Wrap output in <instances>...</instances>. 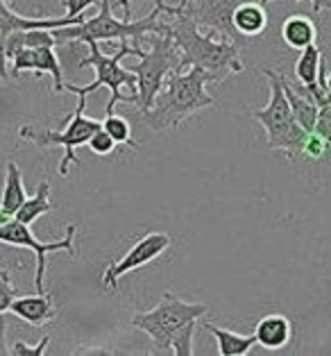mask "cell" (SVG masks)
I'll list each match as a JSON object with an SVG mask.
<instances>
[{"label": "cell", "instance_id": "cell-1", "mask_svg": "<svg viewBox=\"0 0 331 356\" xmlns=\"http://www.w3.org/2000/svg\"><path fill=\"white\" fill-rule=\"evenodd\" d=\"M166 32L170 34L179 50L181 68H202L211 77V84L223 82L232 73H243V62L236 41L227 37H218V34L211 32L202 34L188 16L181 14L170 16V23H166Z\"/></svg>", "mask_w": 331, "mask_h": 356}, {"label": "cell", "instance_id": "cell-2", "mask_svg": "<svg viewBox=\"0 0 331 356\" xmlns=\"http://www.w3.org/2000/svg\"><path fill=\"white\" fill-rule=\"evenodd\" d=\"M209 82L211 77L197 66L170 73L156 93L152 107L143 111V123L154 132H168L195 116L197 111L213 107L216 100L207 91Z\"/></svg>", "mask_w": 331, "mask_h": 356}, {"label": "cell", "instance_id": "cell-3", "mask_svg": "<svg viewBox=\"0 0 331 356\" xmlns=\"http://www.w3.org/2000/svg\"><path fill=\"white\" fill-rule=\"evenodd\" d=\"M100 12L93 19H84L82 23L64 25L55 28L52 34L57 39V46L64 43H89V41H129L132 46L141 48L145 34H161L166 32V23H159V16L163 14V0H154L152 12L138 21L116 19L111 12V0H100Z\"/></svg>", "mask_w": 331, "mask_h": 356}, {"label": "cell", "instance_id": "cell-4", "mask_svg": "<svg viewBox=\"0 0 331 356\" xmlns=\"http://www.w3.org/2000/svg\"><path fill=\"white\" fill-rule=\"evenodd\" d=\"M89 55L80 59V68H93L95 71V80L91 84L77 86V84H64V91L75 93L77 98H86L89 93H93L100 86H107L111 91L109 102H107V114L114 111L118 102H125V105H136V77L132 71L120 66L125 57H141L143 48L132 46L129 41H120L116 55H104L98 48V41H89Z\"/></svg>", "mask_w": 331, "mask_h": 356}, {"label": "cell", "instance_id": "cell-5", "mask_svg": "<svg viewBox=\"0 0 331 356\" xmlns=\"http://www.w3.org/2000/svg\"><path fill=\"white\" fill-rule=\"evenodd\" d=\"M264 75L268 77L270 84V102L264 109H255L252 116H255L266 129V150L275 152L280 150L284 152L289 159H298L304 145V138H307V129H302V125L295 120L293 109L289 105V98L284 93L282 86V75L266 68Z\"/></svg>", "mask_w": 331, "mask_h": 356}, {"label": "cell", "instance_id": "cell-6", "mask_svg": "<svg viewBox=\"0 0 331 356\" xmlns=\"http://www.w3.org/2000/svg\"><path fill=\"white\" fill-rule=\"evenodd\" d=\"M209 307L202 302H184L179 295L166 291L161 302L154 309L136 314L132 318V327L141 329L154 343L156 352H170V341L175 338L179 329L191 323H200L207 316Z\"/></svg>", "mask_w": 331, "mask_h": 356}, {"label": "cell", "instance_id": "cell-7", "mask_svg": "<svg viewBox=\"0 0 331 356\" xmlns=\"http://www.w3.org/2000/svg\"><path fill=\"white\" fill-rule=\"evenodd\" d=\"M136 77V107L147 111L152 107L156 93L163 86L166 77L175 71H184L181 68V55L175 46V41L168 32L152 34L150 50H143L138 57V64H132L127 68Z\"/></svg>", "mask_w": 331, "mask_h": 356}, {"label": "cell", "instance_id": "cell-8", "mask_svg": "<svg viewBox=\"0 0 331 356\" xmlns=\"http://www.w3.org/2000/svg\"><path fill=\"white\" fill-rule=\"evenodd\" d=\"M86 109V98H77V107L68 118V123L64 129H41V127H34V125H23L19 129V136L23 141H30L39 147H50V145H59L64 147V157L59 161V175L66 177L68 175V168L80 163L77 159L75 150L89 143V138L93 132H98L102 127L100 120L89 118L84 114Z\"/></svg>", "mask_w": 331, "mask_h": 356}, {"label": "cell", "instance_id": "cell-9", "mask_svg": "<svg viewBox=\"0 0 331 356\" xmlns=\"http://www.w3.org/2000/svg\"><path fill=\"white\" fill-rule=\"evenodd\" d=\"M75 234H77V225L71 222L66 227L62 241L43 243L32 234L30 225H25L16 218H10L5 225H0V243H3V245L25 248L37 254V273H34L37 293H46V289H43V280H46V254H50V252H68L71 257H75Z\"/></svg>", "mask_w": 331, "mask_h": 356}, {"label": "cell", "instance_id": "cell-10", "mask_svg": "<svg viewBox=\"0 0 331 356\" xmlns=\"http://www.w3.org/2000/svg\"><path fill=\"white\" fill-rule=\"evenodd\" d=\"M241 3L243 0H179L177 5H168L163 0V14L188 16L200 30L207 28L211 34H218V37L239 41L241 37L234 30L232 14Z\"/></svg>", "mask_w": 331, "mask_h": 356}, {"label": "cell", "instance_id": "cell-11", "mask_svg": "<svg viewBox=\"0 0 331 356\" xmlns=\"http://www.w3.org/2000/svg\"><path fill=\"white\" fill-rule=\"evenodd\" d=\"M168 248H170V236H168V234H163V232L145 234L143 238H138L134 245L129 248V252L123 259H118V261L107 266V270H104V275H102L104 289L116 291L120 277L127 275V273H132V270H138V268H143L147 264H152L154 259H159Z\"/></svg>", "mask_w": 331, "mask_h": 356}, {"label": "cell", "instance_id": "cell-12", "mask_svg": "<svg viewBox=\"0 0 331 356\" xmlns=\"http://www.w3.org/2000/svg\"><path fill=\"white\" fill-rule=\"evenodd\" d=\"M23 73H48L52 75V84H55V91L62 93L64 91V73H62V64H59V57L55 55V48L50 46H39V48H21L19 53H14L10 59V77L16 80Z\"/></svg>", "mask_w": 331, "mask_h": 356}, {"label": "cell", "instance_id": "cell-13", "mask_svg": "<svg viewBox=\"0 0 331 356\" xmlns=\"http://www.w3.org/2000/svg\"><path fill=\"white\" fill-rule=\"evenodd\" d=\"M12 314L28 323L32 327H43L57 318L55 302L50 293H37V295H16V300L10 307Z\"/></svg>", "mask_w": 331, "mask_h": 356}, {"label": "cell", "instance_id": "cell-14", "mask_svg": "<svg viewBox=\"0 0 331 356\" xmlns=\"http://www.w3.org/2000/svg\"><path fill=\"white\" fill-rule=\"evenodd\" d=\"M282 86H284V93L289 98V105L293 109V116L295 120L302 125V129L307 132H313L316 129V118H318V105L313 102L311 93L307 89V84L302 82H293L289 77L282 75Z\"/></svg>", "mask_w": 331, "mask_h": 356}, {"label": "cell", "instance_id": "cell-15", "mask_svg": "<svg viewBox=\"0 0 331 356\" xmlns=\"http://www.w3.org/2000/svg\"><path fill=\"white\" fill-rule=\"evenodd\" d=\"M82 16H62V19H28V16L16 14L5 0H0V28L7 34L19 32V30H34V28H43V30H55V28H64V25H75L82 23Z\"/></svg>", "mask_w": 331, "mask_h": 356}, {"label": "cell", "instance_id": "cell-16", "mask_svg": "<svg viewBox=\"0 0 331 356\" xmlns=\"http://www.w3.org/2000/svg\"><path fill=\"white\" fill-rule=\"evenodd\" d=\"M291 334H293V327H291V320L282 316V314H268L264 316L257 323L255 327V341L257 345H261L264 350H282V347L289 345L291 341Z\"/></svg>", "mask_w": 331, "mask_h": 356}, {"label": "cell", "instance_id": "cell-17", "mask_svg": "<svg viewBox=\"0 0 331 356\" xmlns=\"http://www.w3.org/2000/svg\"><path fill=\"white\" fill-rule=\"evenodd\" d=\"M234 30L239 37H259L268 28V12L261 0H243L232 14Z\"/></svg>", "mask_w": 331, "mask_h": 356}, {"label": "cell", "instance_id": "cell-18", "mask_svg": "<svg viewBox=\"0 0 331 356\" xmlns=\"http://www.w3.org/2000/svg\"><path fill=\"white\" fill-rule=\"evenodd\" d=\"M202 329L209 332L218 343V354L220 356H245L252 352V347L257 345L255 336H243V334H236L232 332V329H223L213 323H209V320H202Z\"/></svg>", "mask_w": 331, "mask_h": 356}, {"label": "cell", "instance_id": "cell-19", "mask_svg": "<svg viewBox=\"0 0 331 356\" xmlns=\"http://www.w3.org/2000/svg\"><path fill=\"white\" fill-rule=\"evenodd\" d=\"M282 39L289 48L293 50H302L316 43L318 39V28L309 16L304 14H293L282 23Z\"/></svg>", "mask_w": 331, "mask_h": 356}, {"label": "cell", "instance_id": "cell-20", "mask_svg": "<svg viewBox=\"0 0 331 356\" xmlns=\"http://www.w3.org/2000/svg\"><path fill=\"white\" fill-rule=\"evenodd\" d=\"M52 209H55V204H52V200H50V184L43 179L39 181L37 193L32 197H25V202L19 207V211L14 213V218L25 225H32L34 220H39L41 216L50 213Z\"/></svg>", "mask_w": 331, "mask_h": 356}, {"label": "cell", "instance_id": "cell-21", "mask_svg": "<svg viewBox=\"0 0 331 356\" xmlns=\"http://www.w3.org/2000/svg\"><path fill=\"white\" fill-rule=\"evenodd\" d=\"M25 184H23V175H21V168L16 166L14 161H7V177H5V188H3V197H0V207L14 216L19 211V207L25 202Z\"/></svg>", "mask_w": 331, "mask_h": 356}, {"label": "cell", "instance_id": "cell-22", "mask_svg": "<svg viewBox=\"0 0 331 356\" xmlns=\"http://www.w3.org/2000/svg\"><path fill=\"white\" fill-rule=\"evenodd\" d=\"M320 64H322V55H320V48L316 43L302 48L298 62H295V77H298V82H302V84L316 82L318 73H320Z\"/></svg>", "mask_w": 331, "mask_h": 356}, {"label": "cell", "instance_id": "cell-23", "mask_svg": "<svg viewBox=\"0 0 331 356\" xmlns=\"http://www.w3.org/2000/svg\"><path fill=\"white\" fill-rule=\"evenodd\" d=\"M107 118L102 120V129L107 132L111 138L116 141V145H129V147H136V141L132 138V127H129V123L118 114H104Z\"/></svg>", "mask_w": 331, "mask_h": 356}, {"label": "cell", "instance_id": "cell-24", "mask_svg": "<svg viewBox=\"0 0 331 356\" xmlns=\"http://www.w3.org/2000/svg\"><path fill=\"white\" fill-rule=\"evenodd\" d=\"M16 295H19V291H16V286L12 284L10 270H0V316H5L7 311H10Z\"/></svg>", "mask_w": 331, "mask_h": 356}, {"label": "cell", "instance_id": "cell-25", "mask_svg": "<svg viewBox=\"0 0 331 356\" xmlns=\"http://www.w3.org/2000/svg\"><path fill=\"white\" fill-rule=\"evenodd\" d=\"M89 150L93 152V154H98V157H107V154H111L116 150V141L111 138L104 129L100 127L98 132H93L91 134V138H89Z\"/></svg>", "mask_w": 331, "mask_h": 356}, {"label": "cell", "instance_id": "cell-26", "mask_svg": "<svg viewBox=\"0 0 331 356\" xmlns=\"http://www.w3.org/2000/svg\"><path fill=\"white\" fill-rule=\"evenodd\" d=\"M327 141L322 138L318 132H309L307 138H304V145H302V152L300 157H307V159H320L322 154L327 150Z\"/></svg>", "mask_w": 331, "mask_h": 356}, {"label": "cell", "instance_id": "cell-27", "mask_svg": "<svg viewBox=\"0 0 331 356\" xmlns=\"http://www.w3.org/2000/svg\"><path fill=\"white\" fill-rule=\"evenodd\" d=\"M48 345H50V336H43L37 345H25L23 341H16L10 347V354L12 356H41V354H46Z\"/></svg>", "mask_w": 331, "mask_h": 356}, {"label": "cell", "instance_id": "cell-28", "mask_svg": "<svg viewBox=\"0 0 331 356\" xmlns=\"http://www.w3.org/2000/svg\"><path fill=\"white\" fill-rule=\"evenodd\" d=\"M322 138L327 141V145L331 147V105H325L318 109V118H316V129Z\"/></svg>", "mask_w": 331, "mask_h": 356}, {"label": "cell", "instance_id": "cell-29", "mask_svg": "<svg viewBox=\"0 0 331 356\" xmlns=\"http://www.w3.org/2000/svg\"><path fill=\"white\" fill-rule=\"evenodd\" d=\"M100 0H62L64 10H66V16H82L89 7L98 5Z\"/></svg>", "mask_w": 331, "mask_h": 356}, {"label": "cell", "instance_id": "cell-30", "mask_svg": "<svg viewBox=\"0 0 331 356\" xmlns=\"http://www.w3.org/2000/svg\"><path fill=\"white\" fill-rule=\"evenodd\" d=\"M7 34L3 28H0V80L3 82H10V62H7V55H5V43H7Z\"/></svg>", "mask_w": 331, "mask_h": 356}, {"label": "cell", "instance_id": "cell-31", "mask_svg": "<svg viewBox=\"0 0 331 356\" xmlns=\"http://www.w3.org/2000/svg\"><path fill=\"white\" fill-rule=\"evenodd\" d=\"M5 336H7V323H5V318L0 316V356L10 354V345H7Z\"/></svg>", "mask_w": 331, "mask_h": 356}, {"label": "cell", "instance_id": "cell-32", "mask_svg": "<svg viewBox=\"0 0 331 356\" xmlns=\"http://www.w3.org/2000/svg\"><path fill=\"white\" fill-rule=\"evenodd\" d=\"M261 3L268 5V3H273V0H261ZM298 3H300V0H298ZM311 5H313V12L320 14V12L329 10V7H331V0H311Z\"/></svg>", "mask_w": 331, "mask_h": 356}, {"label": "cell", "instance_id": "cell-33", "mask_svg": "<svg viewBox=\"0 0 331 356\" xmlns=\"http://www.w3.org/2000/svg\"><path fill=\"white\" fill-rule=\"evenodd\" d=\"M118 7H123V19H129V0H116Z\"/></svg>", "mask_w": 331, "mask_h": 356}, {"label": "cell", "instance_id": "cell-34", "mask_svg": "<svg viewBox=\"0 0 331 356\" xmlns=\"http://www.w3.org/2000/svg\"><path fill=\"white\" fill-rule=\"evenodd\" d=\"M10 218H14V216H10V213H7V211L3 209V207H0V225H5Z\"/></svg>", "mask_w": 331, "mask_h": 356}, {"label": "cell", "instance_id": "cell-35", "mask_svg": "<svg viewBox=\"0 0 331 356\" xmlns=\"http://www.w3.org/2000/svg\"><path fill=\"white\" fill-rule=\"evenodd\" d=\"M327 89H329V93H331V71H329V75H327Z\"/></svg>", "mask_w": 331, "mask_h": 356}]
</instances>
